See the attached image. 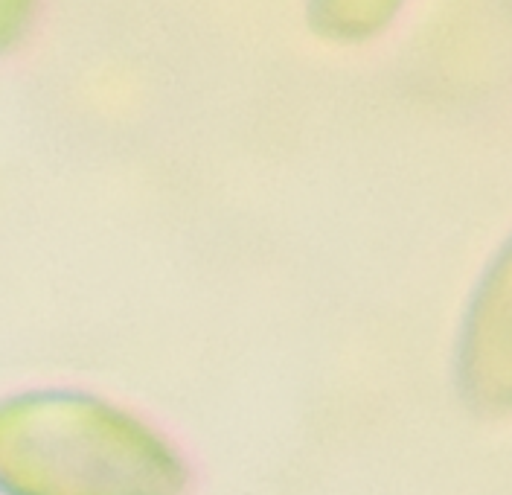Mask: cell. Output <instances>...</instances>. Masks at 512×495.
<instances>
[{
  "label": "cell",
  "mask_w": 512,
  "mask_h": 495,
  "mask_svg": "<svg viewBox=\"0 0 512 495\" xmlns=\"http://www.w3.org/2000/svg\"><path fill=\"white\" fill-rule=\"evenodd\" d=\"M160 440L91 391L12 388L0 394V495H152L131 484L120 452Z\"/></svg>",
  "instance_id": "6da1fadb"
},
{
  "label": "cell",
  "mask_w": 512,
  "mask_h": 495,
  "mask_svg": "<svg viewBox=\"0 0 512 495\" xmlns=\"http://www.w3.org/2000/svg\"><path fill=\"white\" fill-rule=\"evenodd\" d=\"M466 379L492 405H512V245L489 277L466 324Z\"/></svg>",
  "instance_id": "7a4b0ae2"
},
{
  "label": "cell",
  "mask_w": 512,
  "mask_h": 495,
  "mask_svg": "<svg viewBox=\"0 0 512 495\" xmlns=\"http://www.w3.org/2000/svg\"><path fill=\"white\" fill-rule=\"evenodd\" d=\"M405 0H306L312 30L329 41L361 44L402 12Z\"/></svg>",
  "instance_id": "3957f363"
},
{
  "label": "cell",
  "mask_w": 512,
  "mask_h": 495,
  "mask_svg": "<svg viewBox=\"0 0 512 495\" xmlns=\"http://www.w3.org/2000/svg\"><path fill=\"white\" fill-rule=\"evenodd\" d=\"M35 0H0V53L15 47L30 30Z\"/></svg>",
  "instance_id": "277c9868"
}]
</instances>
